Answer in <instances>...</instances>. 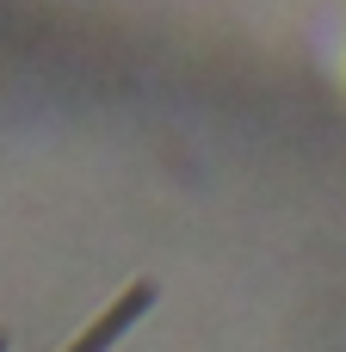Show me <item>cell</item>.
<instances>
[{
  "instance_id": "1",
  "label": "cell",
  "mask_w": 346,
  "mask_h": 352,
  "mask_svg": "<svg viewBox=\"0 0 346 352\" xmlns=\"http://www.w3.org/2000/svg\"><path fill=\"white\" fill-rule=\"evenodd\" d=\"M142 309H149V291H130V297H124V303H118L105 322H93V328H87V334H80V340H74L68 352H105L111 340H118V328H124L130 316H142Z\"/></svg>"
}]
</instances>
